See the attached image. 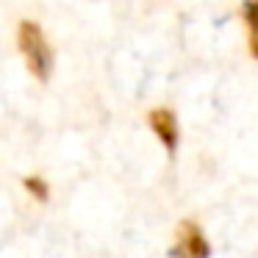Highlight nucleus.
Masks as SVG:
<instances>
[{"label": "nucleus", "mask_w": 258, "mask_h": 258, "mask_svg": "<svg viewBox=\"0 0 258 258\" xmlns=\"http://www.w3.org/2000/svg\"><path fill=\"white\" fill-rule=\"evenodd\" d=\"M211 247H208L206 236H203L200 225L183 219L178 225V233H175V244L169 250V258H208Z\"/></svg>", "instance_id": "f03ea898"}, {"label": "nucleus", "mask_w": 258, "mask_h": 258, "mask_svg": "<svg viewBox=\"0 0 258 258\" xmlns=\"http://www.w3.org/2000/svg\"><path fill=\"white\" fill-rule=\"evenodd\" d=\"M23 183H25V189H28L34 197H39V200H47V183L39 178V175H28Z\"/></svg>", "instance_id": "39448f33"}, {"label": "nucleus", "mask_w": 258, "mask_h": 258, "mask_svg": "<svg viewBox=\"0 0 258 258\" xmlns=\"http://www.w3.org/2000/svg\"><path fill=\"white\" fill-rule=\"evenodd\" d=\"M244 23H247V39H250V50L255 53V14H258V6L255 0H244Z\"/></svg>", "instance_id": "20e7f679"}, {"label": "nucleus", "mask_w": 258, "mask_h": 258, "mask_svg": "<svg viewBox=\"0 0 258 258\" xmlns=\"http://www.w3.org/2000/svg\"><path fill=\"white\" fill-rule=\"evenodd\" d=\"M17 47H20V56L25 58V67L31 70V75L36 81H50L56 61H53V47L39 23H34V20H23L20 23Z\"/></svg>", "instance_id": "f257e3e1"}, {"label": "nucleus", "mask_w": 258, "mask_h": 258, "mask_svg": "<svg viewBox=\"0 0 258 258\" xmlns=\"http://www.w3.org/2000/svg\"><path fill=\"white\" fill-rule=\"evenodd\" d=\"M147 125H150V131L158 136V142H161L169 153L178 150L180 128H178V117H175L172 108H167V106L150 108V114H147Z\"/></svg>", "instance_id": "7ed1b4c3"}]
</instances>
